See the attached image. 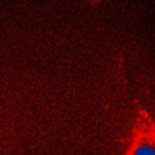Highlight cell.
<instances>
[{
    "instance_id": "1",
    "label": "cell",
    "mask_w": 155,
    "mask_h": 155,
    "mask_svg": "<svg viewBox=\"0 0 155 155\" xmlns=\"http://www.w3.org/2000/svg\"><path fill=\"white\" fill-rule=\"evenodd\" d=\"M135 104L137 118L123 155H155V120L138 101Z\"/></svg>"
}]
</instances>
